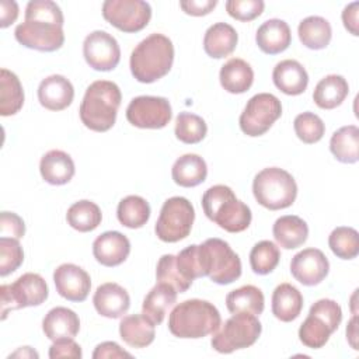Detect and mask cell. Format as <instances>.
I'll return each mask as SVG.
<instances>
[{
  "instance_id": "6da1fadb",
  "label": "cell",
  "mask_w": 359,
  "mask_h": 359,
  "mask_svg": "<svg viewBox=\"0 0 359 359\" xmlns=\"http://www.w3.org/2000/svg\"><path fill=\"white\" fill-rule=\"evenodd\" d=\"M63 13L50 0H32L25 7V20L14 31L15 39L25 48L55 52L65 43Z\"/></svg>"
},
{
  "instance_id": "7a4b0ae2",
  "label": "cell",
  "mask_w": 359,
  "mask_h": 359,
  "mask_svg": "<svg viewBox=\"0 0 359 359\" xmlns=\"http://www.w3.org/2000/svg\"><path fill=\"white\" fill-rule=\"evenodd\" d=\"M174 45L163 34L154 32L140 41L132 50L129 66L132 76L139 83H154L164 77L172 67Z\"/></svg>"
},
{
  "instance_id": "3957f363",
  "label": "cell",
  "mask_w": 359,
  "mask_h": 359,
  "mask_svg": "<svg viewBox=\"0 0 359 359\" xmlns=\"http://www.w3.org/2000/svg\"><path fill=\"white\" fill-rule=\"evenodd\" d=\"M220 324L222 317L216 306L202 299H189L178 303L168 317L170 332L185 339H198L215 334Z\"/></svg>"
},
{
  "instance_id": "277c9868",
  "label": "cell",
  "mask_w": 359,
  "mask_h": 359,
  "mask_svg": "<svg viewBox=\"0 0 359 359\" xmlns=\"http://www.w3.org/2000/svg\"><path fill=\"white\" fill-rule=\"evenodd\" d=\"M122 94L114 81L97 80L91 83L80 104V119L94 132L109 130L116 121Z\"/></svg>"
},
{
  "instance_id": "5b68a950",
  "label": "cell",
  "mask_w": 359,
  "mask_h": 359,
  "mask_svg": "<svg viewBox=\"0 0 359 359\" xmlns=\"http://www.w3.org/2000/svg\"><path fill=\"white\" fill-rule=\"evenodd\" d=\"M202 208L206 217L229 233H240L248 229L251 209L238 201L227 185H213L202 196Z\"/></svg>"
},
{
  "instance_id": "8992f818",
  "label": "cell",
  "mask_w": 359,
  "mask_h": 359,
  "mask_svg": "<svg viewBox=\"0 0 359 359\" xmlns=\"http://www.w3.org/2000/svg\"><path fill=\"white\" fill-rule=\"evenodd\" d=\"M252 194L261 206L269 210H280L292 206L296 201L297 184L286 170L268 167L255 175Z\"/></svg>"
},
{
  "instance_id": "52a82bcc",
  "label": "cell",
  "mask_w": 359,
  "mask_h": 359,
  "mask_svg": "<svg viewBox=\"0 0 359 359\" xmlns=\"http://www.w3.org/2000/svg\"><path fill=\"white\" fill-rule=\"evenodd\" d=\"M342 321V309L332 299L317 300L299 328L300 342L311 349L323 348Z\"/></svg>"
},
{
  "instance_id": "ba28073f",
  "label": "cell",
  "mask_w": 359,
  "mask_h": 359,
  "mask_svg": "<svg viewBox=\"0 0 359 359\" xmlns=\"http://www.w3.org/2000/svg\"><path fill=\"white\" fill-rule=\"evenodd\" d=\"M205 276L217 285H230L241 276L240 257L222 238H208L199 245Z\"/></svg>"
},
{
  "instance_id": "9c48e42d",
  "label": "cell",
  "mask_w": 359,
  "mask_h": 359,
  "mask_svg": "<svg viewBox=\"0 0 359 359\" xmlns=\"http://www.w3.org/2000/svg\"><path fill=\"white\" fill-rule=\"evenodd\" d=\"M262 332V325L257 316L248 313H236L224 321L210 341L212 348L219 353H231L244 349L257 342Z\"/></svg>"
},
{
  "instance_id": "30bf717a",
  "label": "cell",
  "mask_w": 359,
  "mask_h": 359,
  "mask_svg": "<svg viewBox=\"0 0 359 359\" xmlns=\"http://www.w3.org/2000/svg\"><path fill=\"white\" fill-rule=\"evenodd\" d=\"M195 220L192 203L184 196L168 198L154 226L156 236L164 243H177L189 236Z\"/></svg>"
},
{
  "instance_id": "8fae6325",
  "label": "cell",
  "mask_w": 359,
  "mask_h": 359,
  "mask_svg": "<svg viewBox=\"0 0 359 359\" xmlns=\"http://www.w3.org/2000/svg\"><path fill=\"white\" fill-rule=\"evenodd\" d=\"M1 320L8 311L42 304L49 294L48 285L39 273L27 272L10 285H1Z\"/></svg>"
},
{
  "instance_id": "7c38bea8",
  "label": "cell",
  "mask_w": 359,
  "mask_h": 359,
  "mask_svg": "<svg viewBox=\"0 0 359 359\" xmlns=\"http://www.w3.org/2000/svg\"><path fill=\"white\" fill-rule=\"evenodd\" d=\"M280 115L282 104L279 98L269 93H258L247 101L238 119L240 129L251 137L262 136Z\"/></svg>"
},
{
  "instance_id": "4fadbf2b",
  "label": "cell",
  "mask_w": 359,
  "mask_h": 359,
  "mask_svg": "<svg viewBox=\"0 0 359 359\" xmlns=\"http://www.w3.org/2000/svg\"><path fill=\"white\" fill-rule=\"evenodd\" d=\"M102 17L122 32H139L151 18V7L143 0H105Z\"/></svg>"
},
{
  "instance_id": "5bb4252c",
  "label": "cell",
  "mask_w": 359,
  "mask_h": 359,
  "mask_svg": "<svg viewBox=\"0 0 359 359\" xmlns=\"http://www.w3.org/2000/svg\"><path fill=\"white\" fill-rule=\"evenodd\" d=\"M172 118L171 105L164 97L139 95L126 108V119L140 129H161Z\"/></svg>"
},
{
  "instance_id": "9a60e30c",
  "label": "cell",
  "mask_w": 359,
  "mask_h": 359,
  "mask_svg": "<svg viewBox=\"0 0 359 359\" xmlns=\"http://www.w3.org/2000/svg\"><path fill=\"white\" fill-rule=\"evenodd\" d=\"M83 56L90 67L98 72L115 69L121 60L118 41L107 31H93L83 42Z\"/></svg>"
},
{
  "instance_id": "2e32d148",
  "label": "cell",
  "mask_w": 359,
  "mask_h": 359,
  "mask_svg": "<svg viewBox=\"0 0 359 359\" xmlns=\"http://www.w3.org/2000/svg\"><path fill=\"white\" fill-rule=\"evenodd\" d=\"M330 271L328 258L318 248H304L290 261V273L304 286L321 283Z\"/></svg>"
},
{
  "instance_id": "e0dca14e",
  "label": "cell",
  "mask_w": 359,
  "mask_h": 359,
  "mask_svg": "<svg viewBox=\"0 0 359 359\" xmlns=\"http://www.w3.org/2000/svg\"><path fill=\"white\" fill-rule=\"evenodd\" d=\"M56 292L69 302H84L91 289L90 275L79 265L62 264L53 272Z\"/></svg>"
},
{
  "instance_id": "ac0fdd59",
  "label": "cell",
  "mask_w": 359,
  "mask_h": 359,
  "mask_svg": "<svg viewBox=\"0 0 359 359\" xmlns=\"http://www.w3.org/2000/svg\"><path fill=\"white\" fill-rule=\"evenodd\" d=\"M130 254V241L121 231H105L93 243V255L104 266H118Z\"/></svg>"
},
{
  "instance_id": "d6986e66",
  "label": "cell",
  "mask_w": 359,
  "mask_h": 359,
  "mask_svg": "<svg viewBox=\"0 0 359 359\" xmlns=\"http://www.w3.org/2000/svg\"><path fill=\"white\" fill-rule=\"evenodd\" d=\"M74 98L73 84L62 74H52L43 79L38 87L39 104L49 111L66 109Z\"/></svg>"
},
{
  "instance_id": "ffe728a7",
  "label": "cell",
  "mask_w": 359,
  "mask_h": 359,
  "mask_svg": "<svg viewBox=\"0 0 359 359\" xmlns=\"http://www.w3.org/2000/svg\"><path fill=\"white\" fill-rule=\"evenodd\" d=\"M93 304L100 316L107 318H119L129 310L130 297L121 285L107 282L97 287Z\"/></svg>"
},
{
  "instance_id": "44dd1931",
  "label": "cell",
  "mask_w": 359,
  "mask_h": 359,
  "mask_svg": "<svg viewBox=\"0 0 359 359\" xmlns=\"http://www.w3.org/2000/svg\"><path fill=\"white\" fill-rule=\"evenodd\" d=\"M258 48L266 55H278L286 50L292 42V32L286 21L279 18L266 20L255 34Z\"/></svg>"
},
{
  "instance_id": "7402d4cb",
  "label": "cell",
  "mask_w": 359,
  "mask_h": 359,
  "mask_svg": "<svg viewBox=\"0 0 359 359\" xmlns=\"http://www.w3.org/2000/svg\"><path fill=\"white\" fill-rule=\"evenodd\" d=\"M272 80L276 88L286 95H299L306 91L309 74L302 63L293 59L280 60L272 72Z\"/></svg>"
},
{
  "instance_id": "603a6c76",
  "label": "cell",
  "mask_w": 359,
  "mask_h": 359,
  "mask_svg": "<svg viewBox=\"0 0 359 359\" xmlns=\"http://www.w3.org/2000/svg\"><path fill=\"white\" fill-rule=\"evenodd\" d=\"M42 330L45 337L50 341L74 338L80 331V318L67 307H53L43 317Z\"/></svg>"
},
{
  "instance_id": "cb8c5ba5",
  "label": "cell",
  "mask_w": 359,
  "mask_h": 359,
  "mask_svg": "<svg viewBox=\"0 0 359 359\" xmlns=\"http://www.w3.org/2000/svg\"><path fill=\"white\" fill-rule=\"evenodd\" d=\"M73 158L62 150H49L39 161L41 177L50 185H65L74 175Z\"/></svg>"
},
{
  "instance_id": "d4e9b609",
  "label": "cell",
  "mask_w": 359,
  "mask_h": 359,
  "mask_svg": "<svg viewBox=\"0 0 359 359\" xmlns=\"http://www.w3.org/2000/svg\"><path fill=\"white\" fill-rule=\"evenodd\" d=\"M119 335L132 348H146L156 337V324L143 313L126 316L119 323Z\"/></svg>"
},
{
  "instance_id": "484cf974",
  "label": "cell",
  "mask_w": 359,
  "mask_h": 359,
  "mask_svg": "<svg viewBox=\"0 0 359 359\" xmlns=\"http://www.w3.org/2000/svg\"><path fill=\"white\" fill-rule=\"evenodd\" d=\"M238 42L237 31L227 22L210 25L203 36V49L208 56L222 59L233 53Z\"/></svg>"
},
{
  "instance_id": "4316f807",
  "label": "cell",
  "mask_w": 359,
  "mask_h": 359,
  "mask_svg": "<svg viewBox=\"0 0 359 359\" xmlns=\"http://www.w3.org/2000/svg\"><path fill=\"white\" fill-rule=\"evenodd\" d=\"M272 233L279 247L285 250H294L306 243L309 237V226L302 217L286 215L276 219Z\"/></svg>"
},
{
  "instance_id": "83f0119b",
  "label": "cell",
  "mask_w": 359,
  "mask_h": 359,
  "mask_svg": "<svg viewBox=\"0 0 359 359\" xmlns=\"http://www.w3.org/2000/svg\"><path fill=\"white\" fill-rule=\"evenodd\" d=\"M222 87L230 94H243L250 90L254 81V70L243 59L233 57L227 60L219 73Z\"/></svg>"
},
{
  "instance_id": "f1b7e54d",
  "label": "cell",
  "mask_w": 359,
  "mask_h": 359,
  "mask_svg": "<svg viewBox=\"0 0 359 359\" xmlns=\"http://www.w3.org/2000/svg\"><path fill=\"white\" fill-rule=\"evenodd\" d=\"M177 290L163 282H157L154 287L146 294L143 304H142V313L151 320L156 325L161 324L167 311L174 306L177 302Z\"/></svg>"
},
{
  "instance_id": "f546056e",
  "label": "cell",
  "mask_w": 359,
  "mask_h": 359,
  "mask_svg": "<svg viewBox=\"0 0 359 359\" xmlns=\"http://www.w3.org/2000/svg\"><path fill=\"white\" fill-rule=\"evenodd\" d=\"M206 161L194 153L178 157L171 168V177L174 182L184 188H192L202 184L206 180Z\"/></svg>"
},
{
  "instance_id": "4dcf8cb0",
  "label": "cell",
  "mask_w": 359,
  "mask_h": 359,
  "mask_svg": "<svg viewBox=\"0 0 359 359\" xmlns=\"http://www.w3.org/2000/svg\"><path fill=\"white\" fill-rule=\"evenodd\" d=\"M303 309V296L297 287L290 283H280L272 293V314L283 321L296 320Z\"/></svg>"
},
{
  "instance_id": "1f68e13d",
  "label": "cell",
  "mask_w": 359,
  "mask_h": 359,
  "mask_svg": "<svg viewBox=\"0 0 359 359\" xmlns=\"http://www.w3.org/2000/svg\"><path fill=\"white\" fill-rule=\"evenodd\" d=\"M349 94V86L345 77L328 74L321 79L313 93V101L321 109H334L339 107Z\"/></svg>"
},
{
  "instance_id": "d6a6232c",
  "label": "cell",
  "mask_w": 359,
  "mask_h": 359,
  "mask_svg": "<svg viewBox=\"0 0 359 359\" xmlns=\"http://www.w3.org/2000/svg\"><path fill=\"white\" fill-rule=\"evenodd\" d=\"M330 150L339 163H356L359 160V128L346 125L335 130L330 140Z\"/></svg>"
},
{
  "instance_id": "836d02e7",
  "label": "cell",
  "mask_w": 359,
  "mask_h": 359,
  "mask_svg": "<svg viewBox=\"0 0 359 359\" xmlns=\"http://www.w3.org/2000/svg\"><path fill=\"white\" fill-rule=\"evenodd\" d=\"M300 42L313 50L324 49L330 45L332 29L330 22L320 15H310L300 21L297 27Z\"/></svg>"
},
{
  "instance_id": "e575fe53",
  "label": "cell",
  "mask_w": 359,
  "mask_h": 359,
  "mask_svg": "<svg viewBox=\"0 0 359 359\" xmlns=\"http://www.w3.org/2000/svg\"><path fill=\"white\" fill-rule=\"evenodd\" d=\"M226 306L231 314L248 313L259 316L265 307V297L259 287L254 285H244L231 290L226 296Z\"/></svg>"
},
{
  "instance_id": "d590c367",
  "label": "cell",
  "mask_w": 359,
  "mask_h": 359,
  "mask_svg": "<svg viewBox=\"0 0 359 359\" xmlns=\"http://www.w3.org/2000/svg\"><path fill=\"white\" fill-rule=\"evenodd\" d=\"M24 105V90L15 73L0 70V114L3 116L15 115Z\"/></svg>"
},
{
  "instance_id": "8d00e7d4",
  "label": "cell",
  "mask_w": 359,
  "mask_h": 359,
  "mask_svg": "<svg viewBox=\"0 0 359 359\" xmlns=\"http://www.w3.org/2000/svg\"><path fill=\"white\" fill-rule=\"evenodd\" d=\"M66 220L72 229L80 233H88L95 230L102 220L101 209L97 203L83 199L74 202L66 213Z\"/></svg>"
},
{
  "instance_id": "74e56055",
  "label": "cell",
  "mask_w": 359,
  "mask_h": 359,
  "mask_svg": "<svg viewBox=\"0 0 359 359\" xmlns=\"http://www.w3.org/2000/svg\"><path fill=\"white\" fill-rule=\"evenodd\" d=\"M116 217L128 229H140L150 219V205L139 195H129L119 202Z\"/></svg>"
},
{
  "instance_id": "f35d334b",
  "label": "cell",
  "mask_w": 359,
  "mask_h": 359,
  "mask_svg": "<svg viewBox=\"0 0 359 359\" xmlns=\"http://www.w3.org/2000/svg\"><path fill=\"white\" fill-rule=\"evenodd\" d=\"M328 245L341 259H353L359 254V234L353 227H335L328 236Z\"/></svg>"
},
{
  "instance_id": "ab89813d",
  "label": "cell",
  "mask_w": 359,
  "mask_h": 359,
  "mask_svg": "<svg viewBox=\"0 0 359 359\" xmlns=\"http://www.w3.org/2000/svg\"><path fill=\"white\" fill-rule=\"evenodd\" d=\"M175 137L187 144H195L205 139L208 125L202 116L191 112H180L175 119Z\"/></svg>"
},
{
  "instance_id": "60d3db41",
  "label": "cell",
  "mask_w": 359,
  "mask_h": 359,
  "mask_svg": "<svg viewBox=\"0 0 359 359\" xmlns=\"http://www.w3.org/2000/svg\"><path fill=\"white\" fill-rule=\"evenodd\" d=\"M280 251L278 245L269 240L258 241L250 252L251 269L258 275L271 273L279 264Z\"/></svg>"
},
{
  "instance_id": "b9f144b4",
  "label": "cell",
  "mask_w": 359,
  "mask_h": 359,
  "mask_svg": "<svg viewBox=\"0 0 359 359\" xmlns=\"http://www.w3.org/2000/svg\"><path fill=\"white\" fill-rule=\"evenodd\" d=\"M296 136L306 144L317 143L325 133V125L323 119L314 112L299 114L293 121Z\"/></svg>"
},
{
  "instance_id": "7bdbcfd3",
  "label": "cell",
  "mask_w": 359,
  "mask_h": 359,
  "mask_svg": "<svg viewBox=\"0 0 359 359\" xmlns=\"http://www.w3.org/2000/svg\"><path fill=\"white\" fill-rule=\"evenodd\" d=\"M156 278H157V282L168 283L180 293L187 292L192 285L180 273L175 262V255L172 254H164L158 259L157 268H156Z\"/></svg>"
},
{
  "instance_id": "ee69618b",
  "label": "cell",
  "mask_w": 359,
  "mask_h": 359,
  "mask_svg": "<svg viewBox=\"0 0 359 359\" xmlns=\"http://www.w3.org/2000/svg\"><path fill=\"white\" fill-rule=\"evenodd\" d=\"M24 261V251L17 238L0 237V276L17 271Z\"/></svg>"
},
{
  "instance_id": "f6af8a7d",
  "label": "cell",
  "mask_w": 359,
  "mask_h": 359,
  "mask_svg": "<svg viewBox=\"0 0 359 359\" xmlns=\"http://www.w3.org/2000/svg\"><path fill=\"white\" fill-rule=\"evenodd\" d=\"M175 262L180 273L188 280L194 282L196 278L205 276L201 259V251L198 244H192L175 255Z\"/></svg>"
},
{
  "instance_id": "bcb514c9",
  "label": "cell",
  "mask_w": 359,
  "mask_h": 359,
  "mask_svg": "<svg viewBox=\"0 0 359 359\" xmlns=\"http://www.w3.org/2000/svg\"><path fill=\"white\" fill-rule=\"evenodd\" d=\"M265 3L262 0H229L226 1V10L234 20L248 22L259 17L264 11Z\"/></svg>"
},
{
  "instance_id": "7dc6e473",
  "label": "cell",
  "mask_w": 359,
  "mask_h": 359,
  "mask_svg": "<svg viewBox=\"0 0 359 359\" xmlns=\"http://www.w3.org/2000/svg\"><path fill=\"white\" fill-rule=\"evenodd\" d=\"M0 234L1 237L22 238L25 234L24 220L14 212H1L0 213Z\"/></svg>"
},
{
  "instance_id": "c3c4849f",
  "label": "cell",
  "mask_w": 359,
  "mask_h": 359,
  "mask_svg": "<svg viewBox=\"0 0 359 359\" xmlns=\"http://www.w3.org/2000/svg\"><path fill=\"white\" fill-rule=\"evenodd\" d=\"M83 356L80 345L73 338H60L53 341L49 348V358L59 359V358H72L80 359Z\"/></svg>"
},
{
  "instance_id": "681fc988",
  "label": "cell",
  "mask_w": 359,
  "mask_h": 359,
  "mask_svg": "<svg viewBox=\"0 0 359 359\" xmlns=\"http://www.w3.org/2000/svg\"><path fill=\"white\" fill-rule=\"evenodd\" d=\"M94 359H115V358H132L129 352L122 349L114 341H105L95 346L93 352Z\"/></svg>"
},
{
  "instance_id": "f907efd6",
  "label": "cell",
  "mask_w": 359,
  "mask_h": 359,
  "mask_svg": "<svg viewBox=\"0 0 359 359\" xmlns=\"http://www.w3.org/2000/svg\"><path fill=\"white\" fill-rule=\"evenodd\" d=\"M217 6V0H185L180 1V7L185 14L202 17L209 14Z\"/></svg>"
},
{
  "instance_id": "816d5d0a",
  "label": "cell",
  "mask_w": 359,
  "mask_h": 359,
  "mask_svg": "<svg viewBox=\"0 0 359 359\" xmlns=\"http://www.w3.org/2000/svg\"><path fill=\"white\" fill-rule=\"evenodd\" d=\"M358 8H359V3L353 1L351 4H348L344 11H342V22L344 27L353 35L358 36L359 35V29H358Z\"/></svg>"
},
{
  "instance_id": "f5cc1de1",
  "label": "cell",
  "mask_w": 359,
  "mask_h": 359,
  "mask_svg": "<svg viewBox=\"0 0 359 359\" xmlns=\"http://www.w3.org/2000/svg\"><path fill=\"white\" fill-rule=\"evenodd\" d=\"M18 17V4L10 0L0 1V27L7 28Z\"/></svg>"
},
{
  "instance_id": "db71d44e",
  "label": "cell",
  "mask_w": 359,
  "mask_h": 359,
  "mask_svg": "<svg viewBox=\"0 0 359 359\" xmlns=\"http://www.w3.org/2000/svg\"><path fill=\"white\" fill-rule=\"evenodd\" d=\"M346 339L348 342L351 344V346L358 351V344H356V339H358V316L353 314V317L351 318V321L348 323V327H346Z\"/></svg>"
},
{
  "instance_id": "11a10c76",
  "label": "cell",
  "mask_w": 359,
  "mask_h": 359,
  "mask_svg": "<svg viewBox=\"0 0 359 359\" xmlns=\"http://www.w3.org/2000/svg\"><path fill=\"white\" fill-rule=\"evenodd\" d=\"M8 358H10V359H11V358H35V359H38L39 355H38V352H35L31 346H21V348H18L14 353H11Z\"/></svg>"
}]
</instances>
